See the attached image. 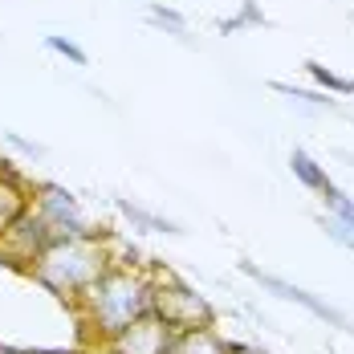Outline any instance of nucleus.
<instances>
[{
  "label": "nucleus",
  "mask_w": 354,
  "mask_h": 354,
  "mask_svg": "<svg viewBox=\"0 0 354 354\" xmlns=\"http://www.w3.org/2000/svg\"><path fill=\"white\" fill-rule=\"evenodd\" d=\"M151 301H155V269L110 265L106 273L73 301V310L86 326V342L106 346L110 338H118L131 322L151 314Z\"/></svg>",
  "instance_id": "1"
},
{
  "label": "nucleus",
  "mask_w": 354,
  "mask_h": 354,
  "mask_svg": "<svg viewBox=\"0 0 354 354\" xmlns=\"http://www.w3.org/2000/svg\"><path fill=\"white\" fill-rule=\"evenodd\" d=\"M110 265V241L106 232H90V236H57L37 252V261L29 265V277L37 285H45L53 297L62 301H77L90 285L106 273Z\"/></svg>",
  "instance_id": "2"
},
{
  "label": "nucleus",
  "mask_w": 354,
  "mask_h": 354,
  "mask_svg": "<svg viewBox=\"0 0 354 354\" xmlns=\"http://www.w3.org/2000/svg\"><path fill=\"white\" fill-rule=\"evenodd\" d=\"M151 314H159L171 334L216 326V310L208 306V297L196 293L192 285H183L179 277H171V273H159V269H155V301H151Z\"/></svg>",
  "instance_id": "3"
},
{
  "label": "nucleus",
  "mask_w": 354,
  "mask_h": 354,
  "mask_svg": "<svg viewBox=\"0 0 354 354\" xmlns=\"http://www.w3.org/2000/svg\"><path fill=\"white\" fill-rule=\"evenodd\" d=\"M241 273H245L248 281H257L265 293H273V297H281V301H293V306L310 310L314 318H322L326 326H338V330L354 334V322L346 318L338 306H330L326 297H318V293H310V289H301V285H293V281H285V277H277V273H269V269H261L257 261H241Z\"/></svg>",
  "instance_id": "4"
},
{
  "label": "nucleus",
  "mask_w": 354,
  "mask_h": 354,
  "mask_svg": "<svg viewBox=\"0 0 354 354\" xmlns=\"http://www.w3.org/2000/svg\"><path fill=\"white\" fill-rule=\"evenodd\" d=\"M33 208L41 212V220H45V228H49L53 241L57 236H90L94 232L86 212H82V204H77V196L66 192L62 183H41V187H33Z\"/></svg>",
  "instance_id": "5"
},
{
  "label": "nucleus",
  "mask_w": 354,
  "mask_h": 354,
  "mask_svg": "<svg viewBox=\"0 0 354 354\" xmlns=\"http://www.w3.org/2000/svg\"><path fill=\"white\" fill-rule=\"evenodd\" d=\"M49 241H53V236H49V228H45L41 212L33 208V200H29V208L17 216V224L0 236V257H4V265L29 273V265L37 261V252L49 245Z\"/></svg>",
  "instance_id": "6"
},
{
  "label": "nucleus",
  "mask_w": 354,
  "mask_h": 354,
  "mask_svg": "<svg viewBox=\"0 0 354 354\" xmlns=\"http://www.w3.org/2000/svg\"><path fill=\"white\" fill-rule=\"evenodd\" d=\"M171 342H176V334L163 326L159 314H142L118 338H110L106 351L110 354H171Z\"/></svg>",
  "instance_id": "7"
},
{
  "label": "nucleus",
  "mask_w": 354,
  "mask_h": 354,
  "mask_svg": "<svg viewBox=\"0 0 354 354\" xmlns=\"http://www.w3.org/2000/svg\"><path fill=\"white\" fill-rule=\"evenodd\" d=\"M29 200H33L29 183L8 167V159H0V236L17 224V216L29 208Z\"/></svg>",
  "instance_id": "8"
},
{
  "label": "nucleus",
  "mask_w": 354,
  "mask_h": 354,
  "mask_svg": "<svg viewBox=\"0 0 354 354\" xmlns=\"http://www.w3.org/2000/svg\"><path fill=\"white\" fill-rule=\"evenodd\" d=\"M110 204L118 208V216H122L131 228H142V232H163V236H183V228H179L176 220H167V216L151 212V208H142V204L127 200V196H110Z\"/></svg>",
  "instance_id": "9"
},
{
  "label": "nucleus",
  "mask_w": 354,
  "mask_h": 354,
  "mask_svg": "<svg viewBox=\"0 0 354 354\" xmlns=\"http://www.w3.org/2000/svg\"><path fill=\"white\" fill-rule=\"evenodd\" d=\"M269 90L281 94L293 110H306V114H346L342 102L330 98L326 90H297V86H289V82H269Z\"/></svg>",
  "instance_id": "10"
},
{
  "label": "nucleus",
  "mask_w": 354,
  "mask_h": 354,
  "mask_svg": "<svg viewBox=\"0 0 354 354\" xmlns=\"http://www.w3.org/2000/svg\"><path fill=\"white\" fill-rule=\"evenodd\" d=\"M171 354H232V351H228V342L216 334V326H200V330L176 334Z\"/></svg>",
  "instance_id": "11"
},
{
  "label": "nucleus",
  "mask_w": 354,
  "mask_h": 354,
  "mask_svg": "<svg viewBox=\"0 0 354 354\" xmlns=\"http://www.w3.org/2000/svg\"><path fill=\"white\" fill-rule=\"evenodd\" d=\"M147 21H151L155 29H163L167 37H176L179 45H196V37L187 33V17H183L179 8H167V4L151 0V4H147Z\"/></svg>",
  "instance_id": "12"
},
{
  "label": "nucleus",
  "mask_w": 354,
  "mask_h": 354,
  "mask_svg": "<svg viewBox=\"0 0 354 354\" xmlns=\"http://www.w3.org/2000/svg\"><path fill=\"white\" fill-rule=\"evenodd\" d=\"M289 171H293V179H297L301 187H310V192H322V187L330 183L326 167H322V163L314 159V155H310V151H301V147L289 155Z\"/></svg>",
  "instance_id": "13"
},
{
  "label": "nucleus",
  "mask_w": 354,
  "mask_h": 354,
  "mask_svg": "<svg viewBox=\"0 0 354 354\" xmlns=\"http://www.w3.org/2000/svg\"><path fill=\"white\" fill-rule=\"evenodd\" d=\"M269 25V17H265V8H261V0H241V12L236 17H220L216 21V33H241V29H265Z\"/></svg>",
  "instance_id": "14"
},
{
  "label": "nucleus",
  "mask_w": 354,
  "mask_h": 354,
  "mask_svg": "<svg viewBox=\"0 0 354 354\" xmlns=\"http://www.w3.org/2000/svg\"><path fill=\"white\" fill-rule=\"evenodd\" d=\"M301 70H306V77H310L318 90H326V94H338V98L354 94V77H346V73H334L330 66H322V62H314V57H310Z\"/></svg>",
  "instance_id": "15"
},
{
  "label": "nucleus",
  "mask_w": 354,
  "mask_h": 354,
  "mask_svg": "<svg viewBox=\"0 0 354 354\" xmlns=\"http://www.w3.org/2000/svg\"><path fill=\"white\" fill-rule=\"evenodd\" d=\"M318 196L326 200V212L334 216V220H342V224H351V228H354V200L342 192V187H338V183H334V179L322 187Z\"/></svg>",
  "instance_id": "16"
},
{
  "label": "nucleus",
  "mask_w": 354,
  "mask_h": 354,
  "mask_svg": "<svg viewBox=\"0 0 354 354\" xmlns=\"http://www.w3.org/2000/svg\"><path fill=\"white\" fill-rule=\"evenodd\" d=\"M45 49L57 53V57H66L70 66H86V62H90L86 49H82L77 41H70V37H62V33H45Z\"/></svg>",
  "instance_id": "17"
},
{
  "label": "nucleus",
  "mask_w": 354,
  "mask_h": 354,
  "mask_svg": "<svg viewBox=\"0 0 354 354\" xmlns=\"http://www.w3.org/2000/svg\"><path fill=\"white\" fill-rule=\"evenodd\" d=\"M318 224H322V232L334 241V245H342V248H351L354 252V228L351 224H342V220H334V216L326 212V216H318Z\"/></svg>",
  "instance_id": "18"
},
{
  "label": "nucleus",
  "mask_w": 354,
  "mask_h": 354,
  "mask_svg": "<svg viewBox=\"0 0 354 354\" xmlns=\"http://www.w3.org/2000/svg\"><path fill=\"white\" fill-rule=\"evenodd\" d=\"M0 139L8 142L17 155H25V159H45V142H37V139H25L21 131H0Z\"/></svg>",
  "instance_id": "19"
},
{
  "label": "nucleus",
  "mask_w": 354,
  "mask_h": 354,
  "mask_svg": "<svg viewBox=\"0 0 354 354\" xmlns=\"http://www.w3.org/2000/svg\"><path fill=\"white\" fill-rule=\"evenodd\" d=\"M228 351L232 354H269V351H261V346H245V342H228Z\"/></svg>",
  "instance_id": "20"
},
{
  "label": "nucleus",
  "mask_w": 354,
  "mask_h": 354,
  "mask_svg": "<svg viewBox=\"0 0 354 354\" xmlns=\"http://www.w3.org/2000/svg\"><path fill=\"white\" fill-rule=\"evenodd\" d=\"M70 354H110V351H106V346H90V342H86L82 351H70Z\"/></svg>",
  "instance_id": "21"
},
{
  "label": "nucleus",
  "mask_w": 354,
  "mask_h": 354,
  "mask_svg": "<svg viewBox=\"0 0 354 354\" xmlns=\"http://www.w3.org/2000/svg\"><path fill=\"white\" fill-rule=\"evenodd\" d=\"M0 354H25V351H17V346H0Z\"/></svg>",
  "instance_id": "22"
},
{
  "label": "nucleus",
  "mask_w": 354,
  "mask_h": 354,
  "mask_svg": "<svg viewBox=\"0 0 354 354\" xmlns=\"http://www.w3.org/2000/svg\"><path fill=\"white\" fill-rule=\"evenodd\" d=\"M49 354H62V351H49Z\"/></svg>",
  "instance_id": "23"
}]
</instances>
